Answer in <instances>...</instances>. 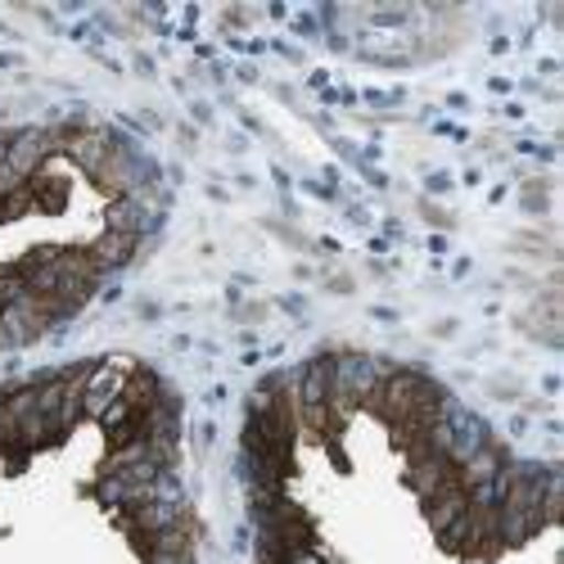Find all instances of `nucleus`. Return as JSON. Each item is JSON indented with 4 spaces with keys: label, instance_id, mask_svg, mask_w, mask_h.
Listing matches in <instances>:
<instances>
[{
    "label": "nucleus",
    "instance_id": "nucleus-1",
    "mask_svg": "<svg viewBox=\"0 0 564 564\" xmlns=\"http://www.w3.org/2000/svg\"><path fill=\"white\" fill-rule=\"evenodd\" d=\"M59 145H64V131H45V127H28V131H14L6 167H10L19 181H32V176H36V167H41L45 159H51Z\"/></svg>",
    "mask_w": 564,
    "mask_h": 564
},
{
    "label": "nucleus",
    "instance_id": "nucleus-2",
    "mask_svg": "<svg viewBox=\"0 0 564 564\" xmlns=\"http://www.w3.org/2000/svg\"><path fill=\"white\" fill-rule=\"evenodd\" d=\"M127 375H131V361H122V357H109L100 366H90L86 384H82V415H105V406L122 393Z\"/></svg>",
    "mask_w": 564,
    "mask_h": 564
},
{
    "label": "nucleus",
    "instance_id": "nucleus-3",
    "mask_svg": "<svg viewBox=\"0 0 564 564\" xmlns=\"http://www.w3.org/2000/svg\"><path fill=\"white\" fill-rule=\"evenodd\" d=\"M82 172H90L96 176L105 163H109V154L118 150V140L105 131V127H77V131H64V145H59Z\"/></svg>",
    "mask_w": 564,
    "mask_h": 564
},
{
    "label": "nucleus",
    "instance_id": "nucleus-4",
    "mask_svg": "<svg viewBox=\"0 0 564 564\" xmlns=\"http://www.w3.org/2000/svg\"><path fill=\"white\" fill-rule=\"evenodd\" d=\"M452 479H456V465L447 456H420V460H411V488L420 492V501H430Z\"/></svg>",
    "mask_w": 564,
    "mask_h": 564
},
{
    "label": "nucleus",
    "instance_id": "nucleus-5",
    "mask_svg": "<svg viewBox=\"0 0 564 564\" xmlns=\"http://www.w3.org/2000/svg\"><path fill=\"white\" fill-rule=\"evenodd\" d=\"M501 465H506L501 443H484V447H479L475 456H469L465 465H456V484H460V488L488 484V479H497V475H501Z\"/></svg>",
    "mask_w": 564,
    "mask_h": 564
},
{
    "label": "nucleus",
    "instance_id": "nucleus-6",
    "mask_svg": "<svg viewBox=\"0 0 564 564\" xmlns=\"http://www.w3.org/2000/svg\"><path fill=\"white\" fill-rule=\"evenodd\" d=\"M135 245H140L135 235H118V230H105L100 240L90 245L86 253H90V262H96V267H100V275H105V271H118V267H127V262L135 258Z\"/></svg>",
    "mask_w": 564,
    "mask_h": 564
},
{
    "label": "nucleus",
    "instance_id": "nucleus-7",
    "mask_svg": "<svg viewBox=\"0 0 564 564\" xmlns=\"http://www.w3.org/2000/svg\"><path fill=\"white\" fill-rule=\"evenodd\" d=\"M122 398L131 402V411L135 415H145L150 406H159L167 393H163V380L154 370H145V366H131V375H127V384H122Z\"/></svg>",
    "mask_w": 564,
    "mask_h": 564
},
{
    "label": "nucleus",
    "instance_id": "nucleus-8",
    "mask_svg": "<svg viewBox=\"0 0 564 564\" xmlns=\"http://www.w3.org/2000/svg\"><path fill=\"white\" fill-rule=\"evenodd\" d=\"M460 514H465V488H460L456 479H452L447 488H438V492L425 501V520H430L434 533H443L447 524H456Z\"/></svg>",
    "mask_w": 564,
    "mask_h": 564
},
{
    "label": "nucleus",
    "instance_id": "nucleus-9",
    "mask_svg": "<svg viewBox=\"0 0 564 564\" xmlns=\"http://www.w3.org/2000/svg\"><path fill=\"white\" fill-rule=\"evenodd\" d=\"M154 226V213L150 208H140L131 195L127 199H113V208H109V230H118V235H145Z\"/></svg>",
    "mask_w": 564,
    "mask_h": 564
},
{
    "label": "nucleus",
    "instance_id": "nucleus-10",
    "mask_svg": "<svg viewBox=\"0 0 564 564\" xmlns=\"http://www.w3.org/2000/svg\"><path fill=\"white\" fill-rule=\"evenodd\" d=\"M23 294H28V280H23V271H19V267H0V312L14 307Z\"/></svg>",
    "mask_w": 564,
    "mask_h": 564
},
{
    "label": "nucleus",
    "instance_id": "nucleus-11",
    "mask_svg": "<svg viewBox=\"0 0 564 564\" xmlns=\"http://www.w3.org/2000/svg\"><path fill=\"white\" fill-rule=\"evenodd\" d=\"M145 564H195V555H163V551H150Z\"/></svg>",
    "mask_w": 564,
    "mask_h": 564
},
{
    "label": "nucleus",
    "instance_id": "nucleus-12",
    "mask_svg": "<svg viewBox=\"0 0 564 564\" xmlns=\"http://www.w3.org/2000/svg\"><path fill=\"white\" fill-rule=\"evenodd\" d=\"M10 140H14V131H0V163L10 159Z\"/></svg>",
    "mask_w": 564,
    "mask_h": 564
}]
</instances>
